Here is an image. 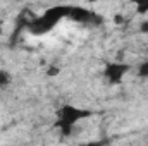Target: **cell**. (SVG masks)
<instances>
[{"instance_id": "1", "label": "cell", "mask_w": 148, "mask_h": 146, "mask_svg": "<svg viewBox=\"0 0 148 146\" xmlns=\"http://www.w3.org/2000/svg\"><path fill=\"white\" fill-rule=\"evenodd\" d=\"M64 16H69V9L67 7H53V9H48L41 17H38V19H35L31 23V31L35 35L48 33Z\"/></svg>"}, {"instance_id": "2", "label": "cell", "mask_w": 148, "mask_h": 146, "mask_svg": "<svg viewBox=\"0 0 148 146\" xmlns=\"http://www.w3.org/2000/svg\"><path fill=\"white\" fill-rule=\"evenodd\" d=\"M90 112L86 110H79L77 107H73V105H67L64 108H60V113H59V126L60 129L64 131V134H69L71 129L74 127V124L84 117H88Z\"/></svg>"}, {"instance_id": "3", "label": "cell", "mask_w": 148, "mask_h": 146, "mask_svg": "<svg viewBox=\"0 0 148 146\" xmlns=\"http://www.w3.org/2000/svg\"><path fill=\"white\" fill-rule=\"evenodd\" d=\"M129 71V65L127 64H109L107 67H105V77L110 81V83H121L122 81V77H124V74Z\"/></svg>"}, {"instance_id": "4", "label": "cell", "mask_w": 148, "mask_h": 146, "mask_svg": "<svg viewBox=\"0 0 148 146\" xmlns=\"http://www.w3.org/2000/svg\"><path fill=\"white\" fill-rule=\"evenodd\" d=\"M136 3V10L138 14H147L148 12V0H133Z\"/></svg>"}, {"instance_id": "5", "label": "cell", "mask_w": 148, "mask_h": 146, "mask_svg": "<svg viewBox=\"0 0 148 146\" xmlns=\"http://www.w3.org/2000/svg\"><path fill=\"white\" fill-rule=\"evenodd\" d=\"M138 74H140V77H148V62H145V64H141V65H140Z\"/></svg>"}, {"instance_id": "6", "label": "cell", "mask_w": 148, "mask_h": 146, "mask_svg": "<svg viewBox=\"0 0 148 146\" xmlns=\"http://www.w3.org/2000/svg\"><path fill=\"white\" fill-rule=\"evenodd\" d=\"M7 81H9V76L0 71V86H5V84H7Z\"/></svg>"}, {"instance_id": "7", "label": "cell", "mask_w": 148, "mask_h": 146, "mask_svg": "<svg viewBox=\"0 0 148 146\" xmlns=\"http://www.w3.org/2000/svg\"><path fill=\"white\" fill-rule=\"evenodd\" d=\"M140 31H141V33H148V21H143V23H141Z\"/></svg>"}, {"instance_id": "8", "label": "cell", "mask_w": 148, "mask_h": 146, "mask_svg": "<svg viewBox=\"0 0 148 146\" xmlns=\"http://www.w3.org/2000/svg\"><path fill=\"white\" fill-rule=\"evenodd\" d=\"M122 21H124V17H122V16H119V14H117V16H114V23H115V24H122Z\"/></svg>"}, {"instance_id": "9", "label": "cell", "mask_w": 148, "mask_h": 146, "mask_svg": "<svg viewBox=\"0 0 148 146\" xmlns=\"http://www.w3.org/2000/svg\"><path fill=\"white\" fill-rule=\"evenodd\" d=\"M88 2H98V0H88Z\"/></svg>"}, {"instance_id": "10", "label": "cell", "mask_w": 148, "mask_h": 146, "mask_svg": "<svg viewBox=\"0 0 148 146\" xmlns=\"http://www.w3.org/2000/svg\"><path fill=\"white\" fill-rule=\"evenodd\" d=\"M0 35H2V26H0Z\"/></svg>"}]
</instances>
